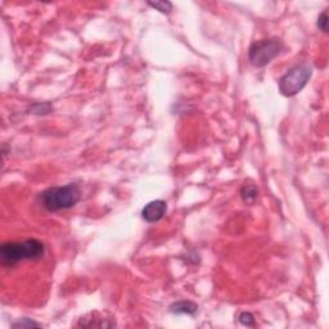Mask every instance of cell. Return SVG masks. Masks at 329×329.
<instances>
[{
  "label": "cell",
  "mask_w": 329,
  "mask_h": 329,
  "mask_svg": "<svg viewBox=\"0 0 329 329\" xmlns=\"http://www.w3.org/2000/svg\"><path fill=\"white\" fill-rule=\"evenodd\" d=\"M45 253V247L36 239L7 242L0 247V258L6 266H13L23 260H37Z\"/></svg>",
  "instance_id": "6da1fadb"
},
{
  "label": "cell",
  "mask_w": 329,
  "mask_h": 329,
  "mask_svg": "<svg viewBox=\"0 0 329 329\" xmlns=\"http://www.w3.org/2000/svg\"><path fill=\"white\" fill-rule=\"evenodd\" d=\"M40 201L44 207L51 212L67 210L74 207L80 201V189L76 184L49 188L40 194Z\"/></svg>",
  "instance_id": "7a4b0ae2"
},
{
  "label": "cell",
  "mask_w": 329,
  "mask_h": 329,
  "mask_svg": "<svg viewBox=\"0 0 329 329\" xmlns=\"http://www.w3.org/2000/svg\"><path fill=\"white\" fill-rule=\"evenodd\" d=\"M283 50V43L277 37L255 41L248 50V60L256 67H264L277 58Z\"/></svg>",
  "instance_id": "3957f363"
},
{
  "label": "cell",
  "mask_w": 329,
  "mask_h": 329,
  "mask_svg": "<svg viewBox=\"0 0 329 329\" xmlns=\"http://www.w3.org/2000/svg\"><path fill=\"white\" fill-rule=\"evenodd\" d=\"M312 75L309 65L295 66L279 80V90L284 97H293L306 86Z\"/></svg>",
  "instance_id": "277c9868"
},
{
  "label": "cell",
  "mask_w": 329,
  "mask_h": 329,
  "mask_svg": "<svg viewBox=\"0 0 329 329\" xmlns=\"http://www.w3.org/2000/svg\"><path fill=\"white\" fill-rule=\"evenodd\" d=\"M166 211H168L166 202L157 199V201H152L145 204L144 208L142 210V217L147 223H156L163 217Z\"/></svg>",
  "instance_id": "5b68a950"
},
{
  "label": "cell",
  "mask_w": 329,
  "mask_h": 329,
  "mask_svg": "<svg viewBox=\"0 0 329 329\" xmlns=\"http://www.w3.org/2000/svg\"><path fill=\"white\" fill-rule=\"evenodd\" d=\"M197 309H198V306L192 301H178L170 306V311L173 314L194 315L197 312Z\"/></svg>",
  "instance_id": "8992f818"
},
{
  "label": "cell",
  "mask_w": 329,
  "mask_h": 329,
  "mask_svg": "<svg viewBox=\"0 0 329 329\" xmlns=\"http://www.w3.org/2000/svg\"><path fill=\"white\" fill-rule=\"evenodd\" d=\"M257 188L252 184L243 185V188H242L241 190V196L246 203H252V202H255L256 198H257Z\"/></svg>",
  "instance_id": "52a82bcc"
},
{
  "label": "cell",
  "mask_w": 329,
  "mask_h": 329,
  "mask_svg": "<svg viewBox=\"0 0 329 329\" xmlns=\"http://www.w3.org/2000/svg\"><path fill=\"white\" fill-rule=\"evenodd\" d=\"M148 6L154 8L156 11H159L161 13H166L169 15L171 11H173V4L168 0H159V2H148Z\"/></svg>",
  "instance_id": "ba28073f"
},
{
  "label": "cell",
  "mask_w": 329,
  "mask_h": 329,
  "mask_svg": "<svg viewBox=\"0 0 329 329\" xmlns=\"http://www.w3.org/2000/svg\"><path fill=\"white\" fill-rule=\"evenodd\" d=\"M12 326H13V328H32V326H40V324L36 323V321L31 320V319L23 318V319H20L17 323L12 324Z\"/></svg>",
  "instance_id": "9c48e42d"
},
{
  "label": "cell",
  "mask_w": 329,
  "mask_h": 329,
  "mask_svg": "<svg viewBox=\"0 0 329 329\" xmlns=\"http://www.w3.org/2000/svg\"><path fill=\"white\" fill-rule=\"evenodd\" d=\"M239 321L241 324H243L244 326H253L255 325V318H253V315L251 312H242L239 315Z\"/></svg>",
  "instance_id": "30bf717a"
},
{
  "label": "cell",
  "mask_w": 329,
  "mask_h": 329,
  "mask_svg": "<svg viewBox=\"0 0 329 329\" xmlns=\"http://www.w3.org/2000/svg\"><path fill=\"white\" fill-rule=\"evenodd\" d=\"M318 27L323 32H328V13L323 12L318 18Z\"/></svg>",
  "instance_id": "8fae6325"
}]
</instances>
